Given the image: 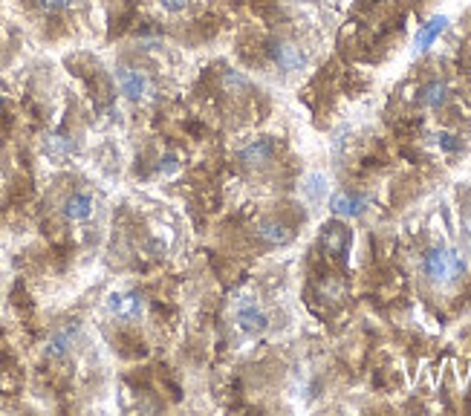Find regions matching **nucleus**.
<instances>
[{
    "instance_id": "obj_9",
    "label": "nucleus",
    "mask_w": 471,
    "mask_h": 416,
    "mask_svg": "<svg viewBox=\"0 0 471 416\" xmlns=\"http://www.w3.org/2000/svg\"><path fill=\"white\" fill-rule=\"evenodd\" d=\"M445 26H448V18H445V15L431 18V21H428V23L419 29V35H416V40H413V50H416V53H425V50L431 47L434 40L445 32Z\"/></svg>"
},
{
    "instance_id": "obj_12",
    "label": "nucleus",
    "mask_w": 471,
    "mask_h": 416,
    "mask_svg": "<svg viewBox=\"0 0 471 416\" xmlns=\"http://www.w3.org/2000/svg\"><path fill=\"white\" fill-rule=\"evenodd\" d=\"M445 99H448V84H445V81H431V84H425L422 93H419V102L425 107H440V104H445Z\"/></svg>"
},
{
    "instance_id": "obj_5",
    "label": "nucleus",
    "mask_w": 471,
    "mask_h": 416,
    "mask_svg": "<svg viewBox=\"0 0 471 416\" xmlns=\"http://www.w3.org/2000/svg\"><path fill=\"white\" fill-rule=\"evenodd\" d=\"M330 208H332V214L335 217H362L364 214V208H367V197L362 194H350V191H338L332 199H330Z\"/></svg>"
},
{
    "instance_id": "obj_2",
    "label": "nucleus",
    "mask_w": 471,
    "mask_h": 416,
    "mask_svg": "<svg viewBox=\"0 0 471 416\" xmlns=\"http://www.w3.org/2000/svg\"><path fill=\"white\" fill-rule=\"evenodd\" d=\"M116 81H119V90L124 99H131V102H142L151 96V78L139 70H119L116 72Z\"/></svg>"
},
{
    "instance_id": "obj_17",
    "label": "nucleus",
    "mask_w": 471,
    "mask_h": 416,
    "mask_svg": "<svg viewBox=\"0 0 471 416\" xmlns=\"http://www.w3.org/2000/svg\"><path fill=\"white\" fill-rule=\"evenodd\" d=\"M188 4H191V0H159V6L168 9V12H183Z\"/></svg>"
},
{
    "instance_id": "obj_10",
    "label": "nucleus",
    "mask_w": 471,
    "mask_h": 416,
    "mask_svg": "<svg viewBox=\"0 0 471 416\" xmlns=\"http://www.w3.org/2000/svg\"><path fill=\"white\" fill-rule=\"evenodd\" d=\"M64 214H67L70 220H75V223L87 220V217L93 214V197H90V194H72V197L67 199V205H64Z\"/></svg>"
},
{
    "instance_id": "obj_3",
    "label": "nucleus",
    "mask_w": 471,
    "mask_h": 416,
    "mask_svg": "<svg viewBox=\"0 0 471 416\" xmlns=\"http://www.w3.org/2000/svg\"><path fill=\"white\" fill-rule=\"evenodd\" d=\"M234 318H237V327H240L243 332H249V336H254V332H261V329L266 327V315H264V310H261L258 304H254L251 295H246V298L237 301Z\"/></svg>"
},
{
    "instance_id": "obj_8",
    "label": "nucleus",
    "mask_w": 471,
    "mask_h": 416,
    "mask_svg": "<svg viewBox=\"0 0 471 416\" xmlns=\"http://www.w3.org/2000/svg\"><path fill=\"white\" fill-rule=\"evenodd\" d=\"M321 243H324V248L332 255V258H338V255H345L347 252V246H350V231L345 229V226H327L324 229V234H321Z\"/></svg>"
},
{
    "instance_id": "obj_1",
    "label": "nucleus",
    "mask_w": 471,
    "mask_h": 416,
    "mask_svg": "<svg viewBox=\"0 0 471 416\" xmlns=\"http://www.w3.org/2000/svg\"><path fill=\"white\" fill-rule=\"evenodd\" d=\"M422 269L434 283H451L465 272V261H462V255L457 252V248L440 246V248H431V252L425 255Z\"/></svg>"
},
{
    "instance_id": "obj_16",
    "label": "nucleus",
    "mask_w": 471,
    "mask_h": 416,
    "mask_svg": "<svg viewBox=\"0 0 471 416\" xmlns=\"http://www.w3.org/2000/svg\"><path fill=\"white\" fill-rule=\"evenodd\" d=\"M40 9H47V12H61L67 6H72V0H38Z\"/></svg>"
},
{
    "instance_id": "obj_7",
    "label": "nucleus",
    "mask_w": 471,
    "mask_h": 416,
    "mask_svg": "<svg viewBox=\"0 0 471 416\" xmlns=\"http://www.w3.org/2000/svg\"><path fill=\"white\" fill-rule=\"evenodd\" d=\"M107 304L119 318H136L142 312V295L139 292H116V295H110Z\"/></svg>"
},
{
    "instance_id": "obj_6",
    "label": "nucleus",
    "mask_w": 471,
    "mask_h": 416,
    "mask_svg": "<svg viewBox=\"0 0 471 416\" xmlns=\"http://www.w3.org/2000/svg\"><path fill=\"white\" fill-rule=\"evenodd\" d=\"M272 153H275L272 139H254L240 150V162L246 165V168H261V165H266L272 159Z\"/></svg>"
},
{
    "instance_id": "obj_20",
    "label": "nucleus",
    "mask_w": 471,
    "mask_h": 416,
    "mask_svg": "<svg viewBox=\"0 0 471 416\" xmlns=\"http://www.w3.org/2000/svg\"><path fill=\"white\" fill-rule=\"evenodd\" d=\"M468 234H471V214H468Z\"/></svg>"
},
{
    "instance_id": "obj_18",
    "label": "nucleus",
    "mask_w": 471,
    "mask_h": 416,
    "mask_svg": "<svg viewBox=\"0 0 471 416\" xmlns=\"http://www.w3.org/2000/svg\"><path fill=\"white\" fill-rule=\"evenodd\" d=\"M437 139H440V148H443V150H457V142H454L451 133H440Z\"/></svg>"
},
{
    "instance_id": "obj_11",
    "label": "nucleus",
    "mask_w": 471,
    "mask_h": 416,
    "mask_svg": "<svg viewBox=\"0 0 471 416\" xmlns=\"http://www.w3.org/2000/svg\"><path fill=\"white\" fill-rule=\"evenodd\" d=\"M258 234H261L266 243H272V246H286V243L292 240V231H289L283 223H275V220L261 223V226H258Z\"/></svg>"
},
{
    "instance_id": "obj_15",
    "label": "nucleus",
    "mask_w": 471,
    "mask_h": 416,
    "mask_svg": "<svg viewBox=\"0 0 471 416\" xmlns=\"http://www.w3.org/2000/svg\"><path fill=\"white\" fill-rule=\"evenodd\" d=\"M324 194H327V180H324L321 174H310V177L304 180V197H307L310 202H321Z\"/></svg>"
},
{
    "instance_id": "obj_13",
    "label": "nucleus",
    "mask_w": 471,
    "mask_h": 416,
    "mask_svg": "<svg viewBox=\"0 0 471 416\" xmlns=\"http://www.w3.org/2000/svg\"><path fill=\"white\" fill-rule=\"evenodd\" d=\"M75 332H78V327L75 324H70V327H64V329H58L55 336L50 339V347H47V353L50 356H64L70 347H72V339H75Z\"/></svg>"
},
{
    "instance_id": "obj_19",
    "label": "nucleus",
    "mask_w": 471,
    "mask_h": 416,
    "mask_svg": "<svg viewBox=\"0 0 471 416\" xmlns=\"http://www.w3.org/2000/svg\"><path fill=\"white\" fill-rule=\"evenodd\" d=\"M174 168H177V159H174V156H165V159H162V171H165V174H170Z\"/></svg>"
},
{
    "instance_id": "obj_4",
    "label": "nucleus",
    "mask_w": 471,
    "mask_h": 416,
    "mask_svg": "<svg viewBox=\"0 0 471 416\" xmlns=\"http://www.w3.org/2000/svg\"><path fill=\"white\" fill-rule=\"evenodd\" d=\"M269 53H272V61H275L281 70H286V72H292V70H304V67H307V55H304V50H301V47H295V44H286V40H278V44H272Z\"/></svg>"
},
{
    "instance_id": "obj_14",
    "label": "nucleus",
    "mask_w": 471,
    "mask_h": 416,
    "mask_svg": "<svg viewBox=\"0 0 471 416\" xmlns=\"http://www.w3.org/2000/svg\"><path fill=\"white\" fill-rule=\"evenodd\" d=\"M72 150H75L72 139H67V136H61V133H55V136H50V139L44 142V153L53 156V159H67Z\"/></svg>"
},
{
    "instance_id": "obj_21",
    "label": "nucleus",
    "mask_w": 471,
    "mask_h": 416,
    "mask_svg": "<svg viewBox=\"0 0 471 416\" xmlns=\"http://www.w3.org/2000/svg\"><path fill=\"white\" fill-rule=\"evenodd\" d=\"M367 4H379V0H367Z\"/></svg>"
}]
</instances>
